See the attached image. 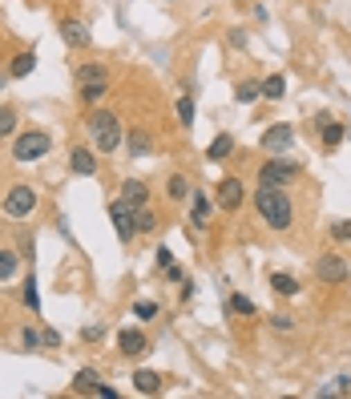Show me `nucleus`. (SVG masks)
I'll use <instances>...</instances> for the list:
<instances>
[{"instance_id":"5","label":"nucleus","mask_w":351,"mask_h":399,"mask_svg":"<svg viewBox=\"0 0 351 399\" xmlns=\"http://www.w3.org/2000/svg\"><path fill=\"white\" fill-rule=\"evenodd\" d=\"M315 279L327 282V286H339V282L351 279V266L339 259V254H319V259H315Z\"/></svg>"},{"instance_id":"32","label":"nucleus","mask_w":351,"mask_h":399,"mask_svg":"<svg viewBox=\"0 0 351 399\" xmlns=\"http://www.w3.org/2000/svg\"><path fill=\"white\" fill-rule=\"evenodd\" d=\"M348 391H351V375H339L331 387H323L319 396H348Z\"/></svg>"},{"instance_id":"25","label":"nucleus","mask_w":351,"mask_h":399,"mask_svg":"<svg viewBox=\"0 0 351 399\" xmlns=\"http://www.w3.org/2000/svg\"><path fill=\"white\" fill-rule=\"evenodd\" d=\"M21 299H24V303H28V310H33V315H41V295H37V279H33V275L24 279V290H21Z\"/></svg>"},{"instance_id":"8","label":"nucleus","mask_w":351,"mask_h":399,"mask_svg":"<svg viewBox=\"0 0 351 399\" xmlns=\"http://www.w3.org/2000/svg\"><path fill=\"white\" fill-rule=\"evenodd\" d=\"M242 198H246V186H242L238 178H222V182L214 186V202H218V210H226V214L238 210Z\"/></svg>"},{"instance_id":"33","label":"nucleus","mask_w":351,"mask_h":399,"mask_svg":"<svg viewBox=\"0 0 351 399\" xmlns=\"http://www.w3.org/2000/svg\"><path fill=\"white\" fill-rule=\"evenodd\" d=\"M231 310L234 315H255V303L246 295H231Z\"/></svg>"},{"instance_id":"1","label":"nucleus","mask_w":351,"mask_h":399,"mask_svg":"<svg viewBox=\"0 0 351 399\" xmlns=\"http://www.w3.org/2000/svg\"><path fill=\"white\" fill-rule=\"evenodd\" d=\"M255 210L267 222V230H291L295 226V206L287 198V186H258L255 189Z\"/></svg>"},{"instance_id":"9","label":"nucleus","mask_w":351,"mask_h":399,"mask_svg":"<svg viewBox=\"0 0 351 399\" xmlns=\"http://www.w3.org/2000/svg\"><path fill=\"white\" fill-rule=\"evenodd\" d=\"M291 141H295V129L282 121V125H271V129L258 138V145H262L267 154H287V149H291Z\"/></svg>"},{"instance_id":"41","label":"nucleus","mask_w":351,"mask_h":399,"mask_svg":"<svg viewBox=\"0 0 351 399\" xmlns=\"http://www.w3.org/2000/svg\"><path fill=\"white\" fill-rule=\"evenodd\" d=\"M81 335H85L89 343H97V339H101V327H97V323H93V327H85V331H81Z\"/></svg>"},{"instance_id":"13","label":"nucleus","mask_w":351,"mask_h":399,"mask_svg":"<svg viewBox=\"0 0 351 399\" xmlns=\"http://www.w3.org/2000/svg\"><path fill=\"white\" fill-rule=\"evenodd\" d=\"M145 198H150V189H145V182H138V178H129V182L121 186V202H125V206H134V210L145 206Z\"/></svg>"},{"instance_id":"2","label":"nucleus","mask_w":351,"mask_h":399,"mask_svg":"<svg viewBox=\"0 0 351 399\" xmlns=\"http://www.w3.org/2000/svg\"><path fill=\"white\" fill-rule=\"evenodd\" d=\"M89 133H93V145L101 154H114L117 145H121V121L109 109H97L93 118H89Z\"/></svg>"},{"instance_id":"37","label":"nucleus","mask_w":351,"mask_h":399,"mask_svg":"<svg viewBox=\"0 0 351 399\" xmlns=\"http://www.w3.org/2000/svg\"><path fill=\"white\" fill-rule=\"evenodd\" d=\"M271 327L275 331H295V319H291V315H271Z\"/></svg>"},{"instance_id":"4","label":"nucleus","mask_w":351,"mask_h":399,"mask_svg":"<svg viewBox=\"0 0 351 399\" xmlns=\"http://www.w3.org/2000/svg\"><path fill=\"white\" fill-rule=\"evenodd\" d=\"M295 174H299V162L271 158V162H262V169H258V186H287Z\"/></svg>"},{"instance_id":"12","label":"nucleus","mask_w":351,"mask_h":399,"mask_svg":"<svg viewBox=\"0 0 351 399\" xmlns=\"http://www.w3.org/2000/svg\"><path fill=\"white\" fill-rule=\"evenodd\" d=\"M69 169L77 174V178H93V174H97L93 149H85V145H81V149H73V154H69Z\"/></svg>"},{"instance_id":"19","label":"nucleus","mask_w":351,"mask_h":399,"mask_svg":"<svg viewBox=\"0 0 351 399\" xmlns=\"http://www.w3.org/2000/svg\"><path fill=\"white\" fill-rule=\"evenodd\" d=\"M33 69H37V57H33V53H17V57H12V65H8V77H17V81H21V77H28Z\"/></svg>"},{"instance_id":"14","label":"nucleus","mask_w":351,"mask_h":399,"mask_svg":"<svg viewBox=\"0 0 351 399\" xmlns=\"http://www.w3.org/2000/svg\"><path fill=\"white\" fill-rule=\"evenodd\" d=\"M134 387H138L141 396H158V391H162V375L141 367V371H134Z\"/></svg>"},{"instance_id":"39","label":"nucleus","mask_w":351,"mask_h":399,"mask_svg":"<svg viewBox=\"0 0 351 399\" xmlns=\"http://www.w3.org/2000/svg\"><path fill=\"white\" fill-rule=\"evenodd\" d=\"M231 45H234V48L246 45V33H242V28H231Z\"/></svg>"},{"instance_id":"30","label":"nucleus","mask_w":351,"mask_h":399,"mask_svg":"<svg viewBox=\"0 0 351 399\" xmlns=\"http://www.w3.org/2000/svg\"><path fill=\"white\" fill-rule=\"evenodd\" d=\"M12 129H17V113H12L8 105H0V138H8Z\"/></svg>"},{"instance_id":"36","label":"nucleus","mask_w":351,"mask_h":399,"mask_svg":"<svg viewBox=\"0 0 351 399\" xmlns=\"http://www.w3.org/2000/svg\"><path fill=\"white\" fill-rule=\"evenodd\" d=\"M331 238H335V242H351V222H335V226H331Z\"/></svg>"},{"instance_id":"38","label":"nucleus","mask_w":351,"mask_h":399,"mask_svg":"<svg viewBox=\"0 0 351 399\" xmlns=\"http://www.w3.org/2000/svg\"><path fill=\"white\" fill-rule=\"evenodd\" d=\"M41 343H45V347H61V335H57V331H41Z\"/></svg>"},{"instance_id":"7","label":"nucleus","mask_w":351,"mask_h":399,"mask_svg":"<svg viewBox=\"0 0 351 399\" xmlns=\"http://www.w3.org/2000/svg\"><path fill=\"white\" fill-rule=\"evenodd\" d=\"M109 222H114L117 238L129 246L134 234H138V210H134V206H125V202H114V206H109Z\"/></svg>"},{"instance_id":"26","label":"nucleus","mask_w":351,"mask_h":399,"mask_svg":"<svg viewBox=\"0 0 351 399\" xmlns=\"http://www.w3.org/2000/svg\"><path fill=\"white\" fill-rule=\"evenodd\" d=\"M194 118H198V105H194V97H178V121L182 125H194Z\"/></svg>"},{"instance_id":"6","label":"nucleus","mask_w":351,"mask_h":399,"mask_svg":"<svg viewBox=\"0 0 351 399\" xmlns=\"http://www.w3.org/2000/svg\"><path fill=\"white\" fill-rule=\"evenodd\" d=\"M37 202H41V198H37L33 186H12L8 198H4V214H8V218H28V214L37 210Z\"/></svg>"},{"instance_id":"20","label":"nucleus","mask_w":351,"mask_h":399,"mask_svg":"<svg viewBox=\"0 0 351 399\" xmlns=\"http://www.w3.org/2000/svg\"><path fill=\"white\" fill-rule=\"evenodd\" d=\"M77 97H81L85 105H93V101H101V97H105V81H81V89H77Z\"/></svg>"},{"instance_id":"23","label":"nucleus","mask_w":351,"mask_h":399,"mask_svg":"<svg viewBox=\"0 0 351 399\" xmlns=\"http://www.w3.org/2000/svg\"><path fill=\"white\" fill-rule=\"evenodd\" d=\"M271 290H275V295H287V299H291V295H299V282L291 279V275H271Z\"/></svg>"},{"instance_id":"27","label":"nucleus","mask_w":351,"mask_h":399,"mask_svg":"<svg viewBox=\"0 0 351 399\" xmlns=\"http://www.w3.org/2000/svg\"><path fill=\"white\" fill-rule=\"evenodd\" d=\"M154 230H158V218L141 206V210H138V234H154Z\"/></svg>"},{"instance_id":"16","label":"nucleus","mask_w":351,"mask_h":399,"mask_svg":"<svg viewBox=\"0 0 351 399\" xmlns=\"http://www.w3.org/2000/svg\"><path fill=\"white\" fill-rule=\"evenodd\" d=\"M231 154H234V138H231V133H218V138L206 145V158H210V162H226Z\"/></svg>"},{"instance_id":"17","label":"nucleus","mask_w":351,"mask_h":399,"mask_svg":"<svg viewBox=\"0 0 351 399\" xmlns=\"http://www.w3.org/2000/svg\"><path fill=\"white\" fill-rule=\"evenodd\" d=\"M262 97H267V101H282V97H287V77H282V73H271V77L262 81Z\"/></svg>"},{"instance_id":"21","label":"nucleus","mask_w":351,"mask_h":399,"mask_svg":"<svg viewBox=\"0 0 351 399\" xmlns=\"http://www.w3.org/2000/svg\"><path fill=\"white\" fill-rule=\"evenodd\" d=\"M234 97H238V105H255L258 97H262V81H242Z\"/></svg>"},{"instance_id":"31","label":"nucleus","mask_w":351,"mask_h":399,"mask_svg":"<svg viewBox=\"0 0 351 399\" xmlns=\"http://www.w3.org/2000/svg\"><path fill=\"white\" fill-rule=\"evenodd\" d=\"M12 275H17V254L0 250V279H12Z\"/></svg>"},{"instance_id":"28","label":"nucleus","mask_w":351,"mask_h":399,"mask_svg":"<svg viewBox=\"0 0 351 399\" xmlns=\"http://www.w3.org/2000/svg\"><path fill=\"white\" fill-rule=\"evenodd\" d=\"M77 81H109V73H105V65H85L77 73Z\"/></svg>"},{"instance_id":"15","label":"nucleus","mask_w":351,"mask_h":399,"mask_svg":"<svg viewBox=\"0 0 351 399\" xmlns=\"http://www.w3.org/2000/svg\"><path fill=\"white\" fill-rule=\"evenodd\" d=\"M97 387H101V375L89 371V367L73 375V391H77V396H97Z\"/></svg>"},{"instance_id":"24","label":"nucleus","mask_w":351,"mask_h":399,"mask_svg":"<svg viewBox=\"0 0 351 399\" xmlns=\"http://www.w3.org/2000/svg\"><path fill=\"white\" fill-rule=\"evenodd\" d=\"M319 129H323V145H327V149H335V145L343 141V133H348V129H343L339 121H323Z\"/></svg>"},{"instance_id":"34","label":"nucleus","mask_w":351,"mask_h":399,"mask_svg":"<svg viewBox=\"0 0 351 399\" xmlns=\"http://www.w3.org/2000/svg\"><path fill=\"white\" fill-rule=\"evenodd\" d=\"M21 343H24V351H37V347H45V343H41V331H33V327L21 331Z\"/></svg>"},{"instance_id":"40","label":"nucleus","mask_w":351,"mask_h":399,"mask_svg":"<svg viewBox=\"0 0 351 399\" xmlns=\"http://www.w3.org/2000/svg\"><path fill=\"white\" fill-rule=\"evenodd\" d=\"M158 266H162V270H165V266H174V254H170L165 246H162V250H158Z\"/></svg>"},{"instance_id":"3","label":"nucleus","mask_w":351,"mask_h":399,"mask_svg":"<svg viewBox=\"0 0 351 399\" xmlns=\"http://www.w3.org/2000/svg\"><path fill=\"white\" fill-rule=\"evenodd\" d=\"M48 149H53V138L45 129H28V133H21L12 141V158L17 162H37V158H45Z\"/></svg>"},{"instance_id":"29","label":"nucleus","mask_w":351,"mask_h":399,"mask_svg":"<svg viewBox=\"0 0 351 399\" xmlns=\"http://www.w3.org/2000/svg\"><path fill=\"white\" fill-rule=\"evenodd\" d=\"M190 198H194V226H206V214H210L206 198H202V194H190Z\"/></svg>"},{"instance_id":"18","label":"nucleus","mask_w":351,"mask_h":399,"mask_svg":"<svg viewBox=\"0 0 351 399\" xmlns=\"http://www.w3.org/2000/svg\"><path fill=\"white\" fill-rule=\"evenodd\" d=\"M190 194H194V189H190V182L182 174H174V178L165 182V198H170V202H186Z\"/></svg>"},{"instance_id":"35","label":"nucleus","mask_w":351,"mask_h":399,"mask_svg":"<svg viewBox=\"0 0 351 399\" xmlns=\"http://www.w3.org/2000/svg\"><path fill=\"white\" fill-rule=\"evenodd\" d=\"M134 315H138V319H154V315H158V303L141 299V303H134Z\"/></svg>"},{"instance_id":"22","label":"nucleus","mask_w":351,"mask_h":399,"mask_svg":"<svg viewBox=\"0 0 351 399\" xmlns=\"http://www.w3.org/2000/svg\"><path fill=\"white\" fill-rule=\"evenodd\" d=\"M129 154L134 158H150V133L145 129H129Z\"/></svg>"},{"instance_id":"11","label":"nucleus","mask_w":351,"mask_h":399,"mask_svg":"<svg viewBox=\"0 0 351 399\" xmlns=\"http://www.w3.org/2000/svg\"><path fill=\"white\" fill-rule=\"evenodd\" d=\"M61 37H65V45H69V48H89V45H93L89 28H85L81 21H61Z\"/></svg>"},{"instance_id":"10","label":"nucleus","mask_w":351,"mask_h":399,"mask_svg":"<svg viewBox=\"0 0 351 399\" xmlns=\"http://www.w3.org/2000/svg\"><path fill=\"white\" fill-rule=\"evenodd\" d=\"M117 351L129 355V359H141V355L150 351V339H145L138 327H121L117 331Z\"/></svg>"}]
</instances>
